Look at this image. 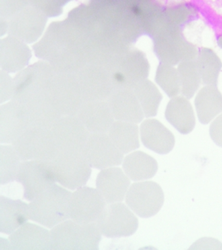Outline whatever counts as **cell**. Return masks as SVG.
Returning a JSON list of instances; mask_svg holds the SVG:
<instances>
[{
    "label": "cell",
    "instance_id": "cell-1",
    "mask_svg": "<svg viewBox=\"0 0 222 250\" xmlns=\"http://www.w3.org/2000/svg\"><path fill=\"white\" fill-rule=\"evenodd\" d=\"M71 197V191L54 184L31 201V220L53 228L70 218Z\"/></svg>",
    "mask_w": 222,
    "mask_h": 250
},
{
    "label": "cell",
    "instance_id": "cell-2",
    "mask_svg": "<svg viewBox=\"0 0 222 250\" xmlns=\"http://www.w3.org/2000/svg\"><path fill=\"white\" fill-rule=\"evenodd\" d=\"M52 248L56 250H97L101 233L97 222L81 224L67 220L50 230Z\"/></svg>",
    "mask_w": 222,
    "mask_h": 250
},
{
    "label": "cell",
    "instance_id": "cell-3",
    "mask_svg": "<svg viewBox=\"0 0 222 250\" xmlns=\"http://www.w3.org/2000/svg\"><path fill=\"white\" fill-rule=\"evenodd\" d=\"M153 39L154 52L161 62L174 66L198 57V48L186 41L180 27L165 25Z\"/></svg>",
    "mask_w": 222,
    "mask_h": 250
},
{
    "label": "cell",
    "instance_id": "cell-4",
    "mask_svg": "<svg viewBox=\"0 0 222 250\" xmlns=\"http://www.w3.org/2000/svg\"><path fill=\"white\" fill-rule=\"evenodd\" d=\"M49 163L56 181L68 189L83 187L91 175V166L83 151L59 150Z\"/></svg>",
    "mask_w": 222,
    "mask_h": 250
},
{
    "label": "cell",
    "instance_id": "cell-5",
    "mask_svg": "<svg viewBox=\"0 0 222 250\" xmlns=\"http://www.w3.org/2000/svg\"><path fill=\"white\" fill-rule=\"evenodd\" d=\"M12 145L22 161L50 162L59 151L51 128L38 125H30Z\"/></svg>",
    "mask_w": 222,
    "mask_h": 250
},
{
    "label": "cell",
    "instance_id": "cell-6",
    "mask_svg": "<svg viewBox=\"0 0 222 250\" xmlns=\"http://www.w3.org/2000/svg\"><path fill=\"white\" fill-rule=\"evenodd\" d=\"M16 181L24 189V197L32 201L56 183L49 162L43 160L22 161Z\"/></svg>",
    "mask_w": 222,
    "mask_h": 250
},
{
    "label": "cell",
    "instance_id": "cell-7",
    "mask_svg": "<svg viewBox=\"0 0 222 250\" xmlns=\"http://www.w3.org/2000/svg\"><path fill=\"white\" fill-rule=\"evenodd\" d=\"M164 202L161 186L153 181L134 183L126 195V203L134 212L141 218L155 216Z\"/></svg>",
    "mask_w": 222,
    "mask_h": 250
},
{
    "label": "cell",
    "instance_id": "cell-8",
    "mask_svg": "<svg viewBox=\"0 0 222 250\" xmlns=\"http://www.w3.org/2000/svg\"><path fill=\"white\" fill-rule=\"evenodd\" d=\"M97 224L102 234L108 238H118L133 234L139 222L125 205L118 202L106 205Z\"/></svg>",
    "mask_w": 222,
    "mask_h": 250
},
{
    "label": "cell",
    "instance_id": "cell-9",
    "mask_svg": "<svg viewBox=\"0 0 222 250\" xmlns=\"http://www.w3.org/2000/svg\"><path fill=\"white\" fill-rule=\"evenodd\" d=\"M106 203L98 189L83 186L72 193L70 218L81 224L97 222Z\"/></svg>",
    "mask_w": 222,
    "mask_h": 250
},
{
    "label": "cell",
    "instance_id": "cell-10",
    "mask_svg": "<svg viewBox=\"0 0 222 250\" xmlns=\"http://www.w3.org/2000/svg\"><path fill=\"white\" fill-rule=\"evenodd\" d=\"M91 167L104 169L119 166L123 153L105 133H91L83 150Z\"/></svg>",
    "mask_w": 222,
    "mask_h": 250
},
{
    "label": "cell",
    "instance_id": "cell-11",
    "mask_svg": "<svg viewBox=\"0 0 222 250\" xmlns=\"http://www.w3.org/2000/svg\"><path fill=\"white\" fill-rule=\"evenodd\" d=\"M51 131L58 150L83 151L90 135L77 115L62 116Z\"/></svg>",
    "mask_w": 222,
    "mask_h": 250
},
{
    "label": "cell",
    "instance_id": "cell-12",
    "mask_svg": "<svg viewBox=\"0 0 222 250\" xmlns=\"http://www.w3.org/2000/svg\"><path fill=\"white\" fill-rule=\"evenodd\" d=\"M32 125L26 111L17 102L1 105L0 142L13 144Z\"/></svg>",
    "mask_w": 222,
    "mask_h": 250
},
{
    "label": "cell",
    "instance_id": "cell-13",
    "mask_svg": "<svg viewBox=\"0 0 222 250\" xmlns=\"http://www.w3.org/2000/svg\"><path fill=\"white\" fill-rule=\"evenodd\" d=\"M129 177L119 167L102 169L97 177L96 186L107 203L121 202L129 189Z\"/></svg>",
    "mask_w": 222,
    "mask_h": 250
},
{
    "label": "cell",
    "instance_id": "cell-14",
    "mask_svg": "<svg viewBox=\"0 0 222 250\" xmlns=\"http://www.w3.org/2000/svg\"><path fill=\"white\" fill-rule=\"evenodd\" d=\"M77 115L90 133L108 132L114 123L110 104L104 101L83 103Z\"/></svg>",
    "mask_w": 222,
    "mask_h": 250
},
{
    "label": "cell",
    "instance_id": "cell-15",
    "mask_svg": "<svg viewBox=\"0 0 222 250\" xmlns=\"http://www.w3.org/2000/svg\"><path fill=\"white\" fill-rule=\"evenodd\" d=\"M9 240L14 250H52L50 231L31 223H26L11 233Z\"/></svg>",
    "mask_w": 222,
    "mask_h": 250
},
{
    "label": "cell",
    "instance_id": "cell-16",
    "mask_svg": "<svg viewBox=\"0 0 222 250\" xmlns=\"http://www.w3.org/2000/svg\"><path fill=\"white\" fill-rule=\"evenodd\" d=\"M140 134L144 146L157 153L167 154L174 147V135L157 119L144 121L140 126Z\"/></svg>",
    "mask_w": 222,
    "mask_h": 250
},
{
    "label": "cell",
    "instance_id": "cell-17",
    "mask_svg": "<svg viewBox=\"0 0 222 250\" xmlns=\"http://www.w3.org/2000/svg\"><path fill=\"white\" fill-rule=\"evenodd\" d=\"M109 104L115 118L119 121L139 123L145 114L133 89H123L112 94Z\"/></svg>",
    "mask_w": 222,
    "mask_h": 250
},
{
    "label": "cell",
    "instance_id": "cell-18",
    "mask_svg": "<svg viewBox=\"0 0 222 250\" xmlns=\"http://www.w3.org/2000/svg\"><path fill=\"white\" fill-rule=\"evenodd\" d=\"M30 218V205L20 199L0 196V231L11 234Z\"/></svg>",
    "mask_w": 222,
    "mask_h": 250
},
{
    "label": "cell",
    "instance_id": "cell-19",
    "mask_svg": "<svg viewBox=\"0 0 222 250\" xmlns=\"http://www.w3.org/2000/svg\"><path fill=\"white\" fill-rule=\"evenodd\" d=\"M167 121L179 132L188 134L196 125L194 109L188 99L183 96L171 98L165 111Z\"/></svg>",
    "mask_w": 222,
    "mask_h": 250
},
{
    "label": "cell",
    "instance_id": "cell-20",
    "mask_svg": "<svg viewBox=\"0 0 222 250\" xmlns=\"http://www.w3.org/2000/svg\"><path fill=\"white\" fill-rule=\"evenodd\" d=\"M200 123L207 125L222 112V94L217 86L204 85L195 99Z\"/></svg>",
    "mask_w": 222,
    "mask_h": 250
},
{
    "label": "cell",
    "instance_id": "cell-21",
    "mask_svg": "<svg viewBox=\"0 0 222 250\" xmlns=\"http://www.w3.org/2000/svg\"><path fill=\"white\" fill-rule=\"evenodd\" d=\"M126 175L134 181H143L153 177L157 173V160L149 154L135 151L126 156L122 162Z\"/></svg>",
    "mask_w": 222,
    "mask_h": 250
},
{
    "label": "cell",
    "instance_id": "cell-22",
    "mask_svg": "<svg viewBox=\"0 0 222 250\" xmlns=\"http://www.w3.org/2000/svg\"><path fill=\"white\" fill-rule=\"evenodd\" d=\"M122 69V82H126L129 89H134L140 82L147 79L150 65L143 52L136 50L126 54Z\"/></svg>",
    "mask_w": 222,
    "mask_h": 250
},
{
    "label": "cell",
    "instance_id": "cell-23",
    "mask_svg": "<svg viewBox=\"0 0 222 250\" xmlns=\"http://www.w3.org/2000/svg\"><path fill=\"white\" fill-rule=\"evenodd\" d=\"M138 130L135 123L117 121L108 130V136L117 147L126 154L140 147Z\"/></svg>",
    "mask_w": 222,
    "mask_h": 250
},
{
    "label": "cell",
    "instance_id": "cell-24",
    "mask_svg": "<svg viewBox=\"0 0 222 250\" xmlns=\"http://www.w3.org/2000/svg\"><path fill=\"white\" fill-rule=\"evenodd\" d=\"M196 62L202 84L217 86L222 68L219 56L212 49L202 48L199 50Z\"/></svg>",
    "mask_w": 222,
    "mask_h": 250
},
{
    "label": "cell",
    "instance_id": "cell-25",
    "mask_svg": "<svg viewBox=\"0 0 222 250\" xmlns=\"http://www.w3.org/2000/svg\"><path fill=\"white\" fill-rule=\"evenodd\" d=\"M133 90L145 116H156L163 96L155 84L146 79L136 85Z\"/></svg>",
    "mask_w": 222,
    "mask_h": 250
},
{
    "label": "cell",
    "instance_id": "cell-26",
    "mask_svg": "<svg viewBox=\"0 0 222 250\" xmlns=\"http://www.w3.org/2000/svg\"><path fill=\"white\" fill-rule=\"evenodd\" d=\"M22 160L10 145L0 146V183L6 185L17 179Z\"/></svg>",
    "mask_w": 222,
    "mask_h": 250
},
{
    "label": "cell",
    "instance_id": "cell-27",
    "mask_svg": "<svg viewBox=\"0 0 222 250\" xmlns=\"http://www.w3.org/2000/svg\"><path fill=\"white\" fill-rule=\"evenodd\" d=\"M177 71L180 81L181 93L187 99H192L202 82L196 60L180 62Z\"/></svg>",
    "mask_w": 222,
    "mask_h": 250
},
{
    "label": "cell",
    "instance_id": "cell-28",
    "mask_svg": "<svg viewBox=\"0 0 222 250\" xmlns=\"http://www.w3.org/2000/svg\"><path fill=\"white\" fill-rule=\"evenodd\" d=\"M198 11L190 3H181L163 7V26L168 25L180 27L193 21L198 16Z\"/></svg>",
    "mask_w": 222,
    "mask_h": 250
},
{
    "label": "cell",
    "instance_id": "cell-29",
    "mask_svg": "<svg viewBox=\"0 0 222 250\" xmlns=\"http://www.w3.org/2000/svg\"><path fill=\"white\" fill-rule=\"evenodd\" d=\"M155 80L169 97H177L181 93L178 71L174 66L161 62L156 72Z\"/></svg>",
    "mask_w": 222,
    "mask_h": 250
},
{
    "label": "cell",
    "instance_id": "cell-30",
    "mask_svg": "<svg viewBox=\"0 0 222 250\" xmlns=\"http://www.w3.org/2000/svg\"><path fill=\"white\" fill-rule=\"evenodd\" d=\"M209 132L213 142L222 147V113L210 125Z\"/></svg>",
    "mask_w": 222,
    "mask_h": 250
},
{
    "label": "cell",
    "instance_id": "cell-31",
    "mask_svg": "<svg viewBox=\"0 0 222 250\" xmlns=\"http://www.w3.org/2000/svg\"><path fill=\"white\" fill-rule=\"evenodd\" d=\"M217 42L218 46H219L220 48H222V35L218 37L217 39Z\"/></svg>",
    "mask_w": 222,
    "mask_h": 250
}]
</instances>
